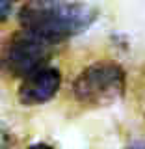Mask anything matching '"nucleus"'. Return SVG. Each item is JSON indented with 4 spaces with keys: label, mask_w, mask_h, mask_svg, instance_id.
<instances>
[{
    "label": "nucleus",
    "mask_w": 145,
    "mask_h": 149,
    "mask_svg": "<svg viewBox=\"0 0 145 149\" xmlns=\"http://www.w3.org/2000/svg\"><path fill=\"white\" fill-rule=\"evenodd\" d=\"M97 17V8L71 0H24L17 15L22 28L52 43L86 32Z\"/></svg>",
    "instance_id": "f257e3e1"
},
{
    "label": "nucleus",
    "mask_w": 145,
    "mask_h": 149,
    "mask_svg": "<svg viewBox=\"0 0 145 149\" xmlns=\"http://www.w3.org/2000/svg\"><path fill=\"white\" fill-rule=\"evenodd\" d=\"M127 90V74L117 62L101 60L84 67L73 80L74 99L86 108H104L117 102Z\"/></svg>",
    "instance_id": "f03ea898"
},
{
    "label": "nucleus",
    "mask_w": 145,
    "mask_h": 149,
    "mask_svg": "<svg viewBox=\"0 0 145 149\" xmlns=\"http://www.w3.org/2000/svg\"><path fill=\"white\" fill-rule=\"evenodd\" d=\"M54 45L56 43L52 41L22 28L9 36L4 49V67L13 77L24 78L26 74L45 67L49 58L52 56Z\"/></svg>",
    "instance_id": "7ed1b4c3"
},
{
    "label": "nucleus",
    "mask_w": 145,
    "mask_h": 149,
    "mask_svg": "<svg viewBox=\"0 0 145 149\" xmlns=\"http://www.w3.org/2000/svg\"><path fill=\"white\" fill-rule=\"evenodd\" d=\"M62 86L60 69L45 65L37 71L26 74L17 90V99L24 106H37L49 102Z\"/></svg>",
    "instance_id": "20e7f679"
},
{
    "label": "nucleus",
    "mask_w": 145,
    "mask_h": 149,
    "mask_svg": "<svg viewBox=\"0 0 145 149\" xmlns=\"http://www.w3.org/2000/svg\"><path fill=\"white\" fill-rule=\"evenodd\" d=\"M19 0H0V13H2V21H6L9 17V13L13 11V8H15V4Z\"/></svg>",
    "instance_id": "39448f33"
},
{
    "label": "nucleus",
    "mask_w": 145,
    "mask_h": 149,
    "mask_svg": "<svg viewBox=\"0 0 145 149\" xmlns=\"http://www.w3.org/2000/svg\"><path fill=\"white\" fill-rule=\"evenodd\" d=\"M24 149H56V147H52L50 143H45V142H35V143H32V146H28Z\"/></svg>",
    "instance_id": "423d86ee"
},
{
    "label": "nucleus",
    "mask_w": 145,
    "mask_h": 149,
    "mask_svg": "<svg viewBox=\"0 0 145 149\" xmlns=\"http://www.w3.org/2000/svg\"><path fill=\"white\" fill-rule=\"evenodd\" d=\"M125 149H145V142H134L130 146H127Z\"/></svg>",
    "instance_id": "0eeeda50"
}]
</instances>
